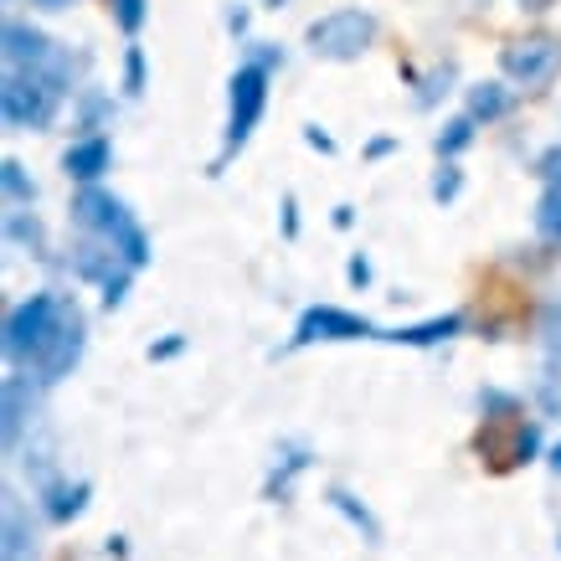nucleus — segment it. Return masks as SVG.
Returning <instances> with one entry per match:
<instances>
[{
    "label": "nucleus",
    "mask_w": 561,
    "mask_h": 561,
    "mask_svg": "<svg viewBox=\"0 0 561 561\" xmlns=\"http://www.w3.org/2000/svg\"><path fill=\"white\" fill-rule=\"evenodd\" d=\"M108 165H114V145H108V139H78V145H72L68 154H62V171L72 175V181H99L103 171H108Z\"/></svg>",
    "instance_id": "10"
},
{
    "label": "nucleus",
    "mask_w": 561,
    "mask_h": 561,
    "mask_svg": "<svg viewBox=\"0 0 561 561\" xmlns=\"http://www.w3.org/2000/svg\"><path fill=\"white\" fill-rule=\"evenodd\" d=\"M5 227H11V238L16 242H32V248H42V221H26V211H11V217H5Z\"/></svg>",
    "instance_id": "23"
},
{
    "label": "nucleus",
    "mask_w": 561,
    "mask_h": 561,
    "mask_svg": "<svg viewBox=\"0 0 561 561\" xmlns=\"http://www.w3.org/2000/svg\"><path fill=\"white\" fill-rule=\"evenodd\" d=\"M72 221L88 227V232H99V242H108L129 268H145V263H150V238H145V227L129 217V206H124L119 196H108V191H99V186H83L72 196Z\"/></svg>",
    "instance_id": "2"
},
{
    "label": "nucleus",
    "mask_w": 561,
    "mask_h": 561,
    "mask_svg": "<svg viewBox=\"0 0 561 561\" xmlns=\"http://www.w3.org/2000/svg\"><path fill=\"white\" fill-rule=\"evenodd\" d=\"M505 108H511V93H505L500 83H474L469 88V114H474V119L494 124V119H505Z\"/></svg>",
    "instance_id": "15"
},
{
    "label": "nucleus",
    "mask_w": 561,
    "mask_h": 561,
    "mask_svg": "<svg viewBox=\"0 0 561 561\" xmlns=\"http://www.w3.org/2000/svg\"><path fill=\"white\" fill-rule=\"evenodd\" d=\"M42 494H47L51 520H72V515H83V505H88V484H42Z\"/></svg>",
    "instance_id": "14"
},
{
    "label": "nucleus",
    "mask_w": 561,
    "mask_h": 561,
    "mask_svg": "<svg viewBox=\"0 0 561 561\" xmlns=\"http://www.w3.org/2000/svg\"><path fill=\"white\" fill-rule=\"evenodd\" d=\"M500 68H505V78H515V83L541 88V83H551L557 68H561V42L557 36H526V42H511V47L500 51Z\"/></svg>",
    "instance_id": "6"
},
{
    "label": "nucleus",
    "mask_w": 561,
    "mask_h": 561,
    "mask_svg": "<svg viewBox=\"0 0 561 561\" xmlns=\"http://www.w3.org/2000/svg\"><path fill=\"white\" fill-rule=\"evenodd\" d=\"M124 93L135 99V93H145V51L129 47V57H124Z\"/></svg>",
    "instance_id": "22"
},
{
    "label": "nucleus",
    "mask_w": 561,
    "mask_h": 561,
    "mask_svg": "<svg viewBox=\"0 0 561 561\" xmlns=\"http://www.w3.org/2000/svg\"><path fill=\"white\" fill-rule=\"evenodd\" d=\"M448 83H454V68L433 72V78H427V88H423V93H417V103H423V108H427V103L438 99V93H448Z\"/></svg>",
    "instance_id": "24"
},
{
    "label": "nucleus",
    "mask_w": 561,
    "mask_h": 561,
    "mask_svg": "<svg viewBox=\"0 0 561 561\" xmlns=\"http://www.w3.org/2000/svg\"><path fill=\"white\" fill-rule=\"evenodd\" d=\"M68 93V57H57L51 68H11L0 88V108L11 129H42L57 114V99Z\"/></svg>",
    "instance_id": "1"
},
{
    "label": "nucleus",
    "mask_w": 561,
    "mask_h": 561,
    "mask_svg": "<svg viewBox=\"0 0 561 561\" xmlns=\"http://www.w3.org/2000/svg\"><path fill=\"white\" fill-rule=\"evenodd\" d=\"M0 42H5V62H11V68H51V62L62 57V51L51 47L36 26H26V21H5V36H0Z\"/></svg>",
    "instance_id": "9"
},
{
    "label": "nucleus",
    "mask_w": 561,
    "mask_h": 561,
    "mask_svg": "<svg viewBox=\"0 0 561 561\" xmlns=\"http://www.w3.org/2000/svg\"><path fill=\"white\" fill-rule=\"evenodd\" d=\"M459 330H463L459 314H443V320L412 324V330H381V341H397V345H438V341H454Z\"/></svg>",
    "instance_id": "13"
},
{
    "label": "nucleus",
    "mask_w": 561,
    "mask_h": 561,
    "mask_svg": "<svg viewBox=\"0 0 561 561\" xmlns=\"http://www.w3.org/2000/svg\"><path fill=\"white\" fill-rule=\"evenodd\" d=\"M36 557V530L21 515L16 494H5V561H32Z\"/></svg>",
    "instance_id": "12"
},
{
    "label": "nucleus",
    "mask_w": 561,
    "mask_h": 561,
    "mask_svg": "<svg viewBox=\"0 0 561 561\" xmlns=\"http://www.w3.org/2000/svg\"><path fill=\"white\" fill-rule=\"evenodd\" d=\"M36 5H47V11H62V5H72V0H36Z\"/></svg>",
    "instance_id": "29"
},
{
    "label": "nucleus",
    "mask_w": 561,
    "mask_h": 561,
    "mask_svg": "<svg viewBox=\"0 0 561 561\" xmlns=\"http://www.w3.org/2000/svg\"><path fill=\"white\" fill-rule=\"evenodd\" d=\"M36 412V391H32V381L21 371H11L5 376V448H16L21 443V433H26V417Z\"/></svg>",
    "instance_id": "11"
},
{
    "label": "nucleus",
    "mask_w": 561,
    "mask_h": 561,
    "mask_svg": "<svg viewBox=\"0 0 561 561\" xmlns=\"http://www.w3.org/2000/svg\"><path fill=\"white\" fill-rule=\"evenodd\" d=\"M459 171H454V165H448V171L438 175V181H433V196H438V202H454V196H459Z\"/></svg>",
    "instance_id": "25"
},
{
    "label": "nucleus",
    "mask_w": 561,
    "mask_h": 561,
    "mask_svg": "<svg viewBox=\"0 0 561 561\" xmlns=\"http://www.w3.org/2000/svg\"><path fill=\"white\" fill-rule=\"evenodd\" d=\"M83 314L72 305H62V320H57V330H51V341L42 345V356H36V376L42 381H62V376L83 360Z\"/></svg>",
    "instance_id": "8"
},
{
    "label": "nucleus",
    "mask_w": 561,
    "mask_h": 561,
    "mask_svg": "<svg viewBox=\"0 0 561 561\" xmlns=\"http://www.w3.org/2000/svg\"><path fill=\"white\" fill-rule=\"evenodd\" d=\"M351 284H371V263L366 257H351Z\"/></svg>",
    "instance_id": "27"
},
{
    "label": "nucleus",
    "mask_w": 561,
    "mask_h": 561,
    "mask_svg": "<svg viewBox=\"0 0 561 561\" xmlns=\"http://www.w3.org/2000/svg\"><path fill=\"white\" fill-rule=\"evenodd\" d=\"M227 88H232V93H227V145H221V160H232V154L253 139L257 119H263V108H268V68L248 62V68L232 72Z\"/></svg>",
    "instance_id": "5"
},
{
    "label": "nucleus",
    "mask_w": 561,
    "mask_h": 561,
    "mask_svg": "<svg viewBox=\"0 0 561 561\" xmlns=\"http://www.w3.org/2000/svg\"><path fill=\"white\" fill-rule=\"evenodd\" d=\"M0 181H5V196H11L16 206H32L36 202V181H26L21 160H5V165H0Z\"/></svg>",
    "instance_id": "17"
},
{
    "label": "nucleus",
    "mask_w": 561,
    "mask_h": 561,
    "mask_svg": "<svg viewBox=\"0 0 561 561\" xmlns=\"http://www.w3.org/2000/svg\"><path fill=\"white\" fill-rule=\"evenodd\" d=\"M299 469H309V454H299V448H294L289 459H284V469H273V479H268V500H284Z\"/></svg>",
    "instance_id": "19"
},
{
    "label": "nucleus",
    "mask_w": 561,
    "mask_h": 561,
    "mask_svg": "<svg viewBox=\"0 0 561 561\" xmlns=\"http://www.w3.org/2000/svg\"><path fill=\"white\" fill-rule=\"evenodd\" d=\"M474 114H463V119H454V124H443V135H438V154H459L469 139H474Z\"/></svg>",
    "instance_id": "18"
},
{
    "label": "nucleus",
    "mask_w": 561,
    "mask_h": 561,
    "mask_svg": "<svg viewBox=\"0 0 561 561\" xmlns=\"http://www.w3.org/2000/svg\"><path fill=\"white\" fill-rule=\"evenodd\" d=\"M541 341H546V351L561 360V299H557V305H546V314H541Z\"/></svg>",
    "instance_id": "21"
},
{
    "label": "nucleus",
    "mask_w": 561,
    "mask_h": 561,
    "mask_svg": "<svg viewBox=\"0 0 561 561\" xmlns=\"http://www.w3.org/2000/svg\"><path fill=\"white\" fill-rule=\"evenodd\" d=\"M108 5H114V21H119L129 36H135L139 26H145V16H150V11H145V0H108Z\"/></svg>",
    "instance_id": "20"
},
{
    "label": "nucleus",
    "mask_w": 561,
    "mask_h": 561,
    "mask_svg": "<svg viewBox=\"0 0 561 561\" xmlns=\"http://www.w3.org/2000/svg\"><path fill=\"white\" fill-rule=\"evenodd\" d=\"M314 341H381V330L360 314H345L335 305L305 309V320L294 330V345H314Z\"/></svg>",
    "instance_id": "7"
},
{
    "label": "nucleus",
    "mask_w": 561,
    "mask_h": 561,
    "mask_svg": "<svg viewBox=\"0 0 561 561\" xmlns=\"http://www.w3.org/2000/svg\"><path fill=\"white\" fill-rule=\"evenodd\" d=\"M253 62H257V68H273V62H284V51L268 47V42H257V47H253Z\"/></svg>",
    "instance_id": "26"
},
{
    "label": "nucleus",
    "mask_w": 561,
    "mask_h": 561,
    "mask_svg": "<svg viewBox=\"0 0 561 561\" xmlns=\"http://www.w3.org/2000/svg\"><path fill=\"white\" fill-rule=\"evenodd\" d=\"M551 0H520V11H546Z\"/></svg>",
    "instance_id": "28"
},
{
    "label": "nucleus",
    "mask_w": 561,
    "mask_h": 561,
    "mask_svg": "<svg viewBox=\"0 0 561 561\" xmlns=\"http://www.w3.org/2000/svg\"><path fill=\"white\" fill-rule=\"evenodd\" d=\"M57 320H62V299L57 294H32L26 305H16L5 314V360L11 366H36Z\"/></svg>",
    "instance_id": "4"
},
{
    "label": "nucleus",
    "mask_w": 561,
    "mask_h": 561,
    "mask_svg": "<svg viewBox=\"0 0 561 561\" xmlns=\"http://www.w3.org/2000/svg\"><path fill=\"white\" fill-rule=\"evenodd\" d=\"M371 42H376V16L371 11H356V5L309 21V32H305V47L314 57H324V62H356Z\"/></svg>",
    "instance_id": "3"
},
{
    "label": "nucleus",
    "mask_w": 561,
    "mask_h": 561,
    "mask_svg": "<svg viewBox=\"0 0 561 561\" xmlns=\"http://www.w3.org/2000/svg\"><path fill=\"white\" fill-rule=\"evenodd\" d=\"M551 463H557V469H561V443H557V448H551Z\"/></svg>",
    "instance_id": "30"
},
{
    "label": "nucleus",
    "mask_w": 561,
    "mask_h": 561,
    "mask_svg": "<svg viewBox=\"0 0 561 561\" xmlns=\"http://www.w3.org/2000/svg\"><path fill=\"white\" fill-rule=\"evenodd\" d=\"M330 505H335V511H341L345 520H351V526H356V530H360V536H366V541H371V546L381 541V526H376V515L366 511V505H360L356 494H345V490H330Z\"/></svg>",
    "instance_id": "16"
}]
</instances>
